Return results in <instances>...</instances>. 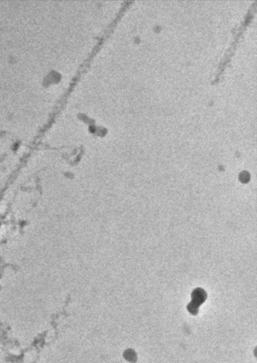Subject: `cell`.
<instances>
[{"mask_svg":"<svg viewBox=\"0 0 257 363\" xmlns=\"http://www.w3.org/2000/svg\"><path fill=\"white\" fill-rule=\"evenodd\" d=\"M124 357L128 361L134 362L137 360V355L132 350H127L124 353Z\"/></svg>","mask_w":257,"mask_h":363,"instance_id":"obj_1","label":"cell"}]
</instances>
